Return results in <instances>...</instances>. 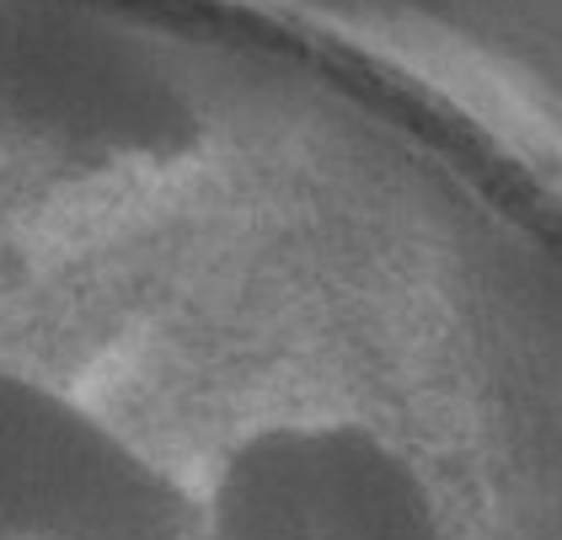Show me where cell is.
<instances>
[{
	"mask_svg": "<svg viewBox=\"0 0 562 540\" xmlns=\"http://www.w3.org/2000/svg\"><path fill=\"white\" fill-rule=\"evenodd\" d=\"M204 503L113 423L0 364V540H199Z\"/></svg>",
	"mask_w": 562,
	"mask_h": 540,
	"instance_id": "6da1fadb",
	"label": "cell"
},
{
	"mask_svg": "<svg viewBox=\"0 0 562 540\" xmlns=\"http://www.w3.org/2000/svg\"><path fill=\"white\" fill-rule=\"evenodd\" d=\"M199 503V540H445L413 455L344 417L252 428Z\"/></svg>",
	"mask_w": 562,
	"mask_h": 540,
	"instance_id": "7a4b0ae2",
	"label": "cell"
}]
</instances>
